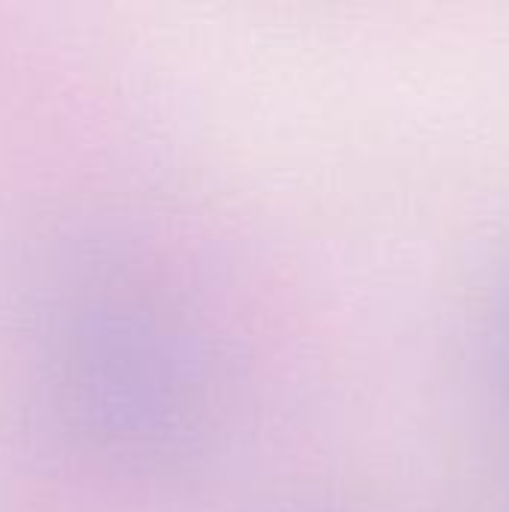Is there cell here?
Masks as SVG:
<instances>
[{"mask_svg":"<svg viewBox=\"0 0 509 512\" xmlns=\"http://www.w3.org/2000/svg\"><path fill=\"white\" fill-rule=\"evenodd\" d=\"M501 360H504V369H507L509 378V306L507 315H504V327H501Z\"/></svg>","mask_w":509,"mask_h":512,"instance_id":"6da1fadb","label":"cell"}]
</instances>
